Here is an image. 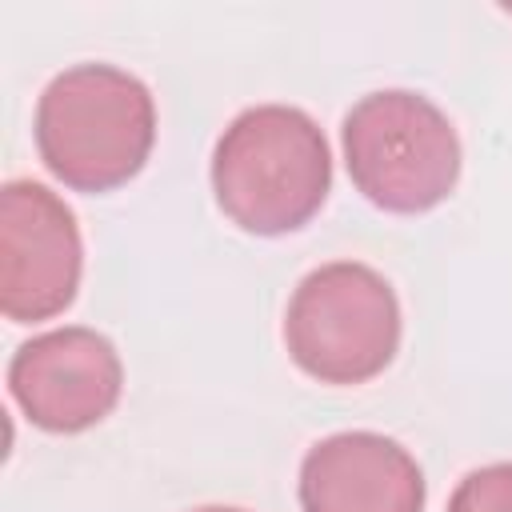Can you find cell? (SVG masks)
I'll return each mask as SVG.
<instances>
[{"label": "cell", "mask_w": 512, "mask_h": 512, "mask_svg": "<svg viewBox=\"0 0 512 512\" xmlns=\"http://www.w3.org/2000/svg\"><path fill=\"white\" fill-rule=\"evenodd\" d=\"M332 188V152L320 124L292 104L244 108L212 148L220 212L252 236L304 228Z\"/></svg>", "instance_id": "cell-1"}, {"label": "cell", "mask_w": 512, "mask_h": 512, "mask_svg": "<svg viewBox=\"0 0 512 512\" xmlns=\"http://www.w3.org/2000/svg\"><path fill=\"white\" fill-rule=\"evenodd\" d=\"M32 136L60 184L112 192L144 168L156 144V104L148 84L116 64H72L40 92Z\"/></svg>", "instance_id": "cell-2"}, {"label": "cell", "mask_w": 512, "mask_h": 512, "mask_svg": "<svg viewBox=\"0 0 512 512\" xmlns=\"http://www.w3.org/2000/svg\"><path fill=\"white\" fill-rule=\"evenodd\" d=\"M340 140L356 192L384 212H428L460 180V136L420 92L380 88L360 96L344 116Z\"/></svg>", "instance_id": "cell-3"}, {"label": "cell", "mask_w": 512, "mask_h": 512, "mask_svg": "<svg viewBox=\"0 0 512 512\" xmlns=\"http://www.w3.org/2000/svg\"><path fill=\"white\" fill-rule=\"evenodd\" d=\"M292 364L320 384H364L400 348V300L392 284L360 264L332 260L308 272L284 312Z\"/></svg>", "instance_id": "cell-4"}, {"label": "cell", "mask_w": 512, "mask_h": 512, "mask_svg": "<svg viewBox=\"0 0 512 512\" xmlns=\"http://www.w3.org/2000/svg\"><path fill=\"white\" fill-rule=\"evenodd\" d=\"M84 244L72 208L36 180L0 192V312L16 324L60 316L80 288Z\"/></svg>", "instance_id": "cell-5"}, {"label": "cell", "mask_w": 512, "mask_h": 512, "mask_svg": "<svg viewBox=\"0 0 512 512\" xmlns=\"http://www.w3.org/2000/svg\"><path fill=\"white\" fill-rule=\"evenodd\" d=\"M124 388V364L108 336L84 324L24 340L8 364L16 408L44 432H84L100 424Z\"/></svg>", "instance_id": "cell-6"}, {"label": "cell", "mask_w": 512, "mask_h": 512, "mask_svg": "<svg viewBox=\"0 0 512 512\" xmlns=\"http://www.w3.org/2000/svg\"><path fill=\"white\" fill-rule=\"evenodd\" d=\"M304 512H424V472L404 444L380 432H336L300 460Z\"/></svg>", "instance_id": "cell-7"}, {"label": "cell", "mask_w": 512, "mask_h": 512, "mask_svg": "<svg viewBox=\"0 0 512 512\" xmlns=\"http://www.w3.org/2000/svg\"><path fill=\"white\" fill-rule=\"evenodd\" d=\"M448 512H512V464H484L468 472L452 500Z\"/></svg>", "instance_id": "cell-8"}, {"label": "cell", "mask_w": 512, "mask_h": 512, "mask_svg": "<svg viewBox=\"0 0 512 512\" xmlns=\"http://www.w3.org/2000/svg\"><path fill=\"white\" fill-rule=\"evenodd\" d=\"M192 512H244V508H232V504H200Z\"/></svg>", "instance_id": "cell-9"}]
</instances>
